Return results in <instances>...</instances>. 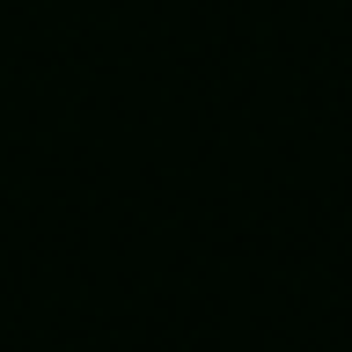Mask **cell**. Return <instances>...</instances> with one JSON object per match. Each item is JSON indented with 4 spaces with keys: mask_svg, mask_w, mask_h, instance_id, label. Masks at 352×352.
<instances>
[]
</instances>
